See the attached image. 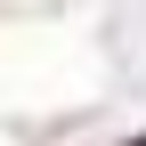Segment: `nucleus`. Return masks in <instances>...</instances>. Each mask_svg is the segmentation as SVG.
<instances>
[{
  "label": "nucleus",
  "mask_w": 146,
  "mask_h": 146,
  "mask_svg": "<svg viewBox=\"0 0 146 146\" xmlns=\"http://www.w3.org/2000/svg\"><path fill=\"white\" fill-rule=\"evenodd\" d=\"M130 146H146V138H130Z\"/></svg>",
  "instance_id": "nucleus-1"
}]
</instances>
